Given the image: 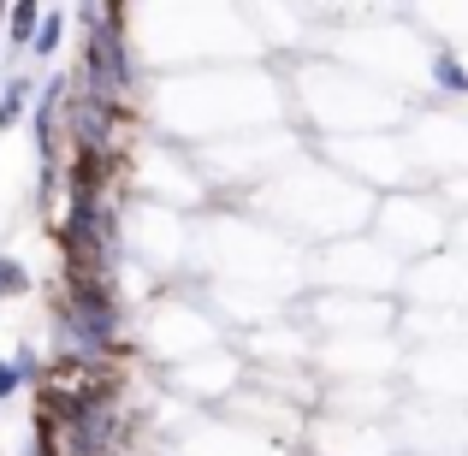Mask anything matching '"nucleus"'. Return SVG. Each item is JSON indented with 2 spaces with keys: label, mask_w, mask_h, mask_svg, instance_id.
I'll list each match as a JSON object with an SVG mask.
<instances>
[{
  "label": "nucleus",
  "mask_w": 468,
  "mask_h": 456,
  "mask_svg": "<svg viewBox=\"0 0 468 456\" xmlns=\"http://www.w3.org/2000/svg\"><path fill=\"white\" fill-rule=\"evenodd\" d=\"M30 95H36V83L30 78H12L6 90H0V137H6L12 125L24 119V107H30Z\"/></svg>",
  "instance_id": "2"
},
{
  "label": "nucleus",
  "mask_w": 468,
  "mask_h": 456,
  "mask_svg": "<svg viewBox=\"0 0 468 456\" xmlns=\"http://www.w3.org/2000/svg\"><path fill=\"white\" fill-rule=\"evenodd\" d=\"M427 78H433L445 95H468V66H463L457 48H439V54L427 59Z\"/></svg>",
  "instance_id": "1"
},
{
  "label": "nucleus",
  "mask_w": 468,
  "mask_h": 456,
  "mask_svg": "<svg viewBox=\"0 0 468 456\" xmlns=\"http://www.w3.org/2000/svg\"><path fill=\"white\" fill-rule=\"evenodd\" d=\"M24 386H36V362L30 355H6V362H0V403L18 398Z\"/></svg>",
  "instance_id": "4"
},
{
  "label": "nucleus",
  "mask_w": 468,
  "mask_h": 456,
  "mask_svg": "<svg viewBox=\"0 0 468 456\" xmlns=\"http://www.w3.org/2000/svg\"><path fill=\"white\" fill-rule=\"evenodd\" d=\"M59 36H66V12H59V6H42V24H36V36H30V54L36 59L59 54Z\"/></svg>",
  "instance_id": "3"
},
{
  "label": "nucleus",
  "mask_w": 468,
  "mask_h": 456,
  "mask_svg": "<svg viewBox=\"0 0 468 456\" xmlns=\"http://www.w3.org/2000/svg\"><path fill=\"white\" fill-rule=\"evenodd\" d=\"M24 291H30V267L0 255V297H24Z\"/></svg>",
  "instance_id": "6"
},
{
  "label": "nucleus",
  "mask_w": 468,
  "mask_h": 456,
  "mask_svg": "<svg viewBox=\"0 0 468 456\" xmlns=\"http://www.w3.org/2000/svg\"><path fill=\"white\" fill-rule=\"evenodd\" d=\"M36 24H42V6H36V0H24V6H12V12H6V30H12V42H24V48H30Z\"/></svg>",
  "instance_id": "5"
}]
</instances>
